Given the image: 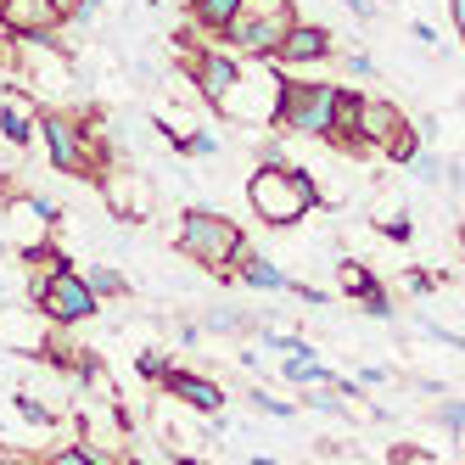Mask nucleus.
<instances>
[{"instance_id":"13","label":"nucleus","mask_w":465,"mask_h":465,"mask_svg":"<svg viewBox=\"0 0 465 465\" xmlns=\"http://www.w3.org/2000/svg\"><path fill=\"white\" fill-rule=\"evenodd\" d=\"M236 6H242V0H196V12H203V23H213V28H224L230 17H236Z\"/></svg>"},{"instance_id":"19","label":"nucleus","mask_w":465,"mask_h":465,"mask_svg":"<svg viewBox=\"0 0 465 465\" xmlns=\"http://www.w3.org/2000/svg\"><path fill=\"white\" fill-rule=\"evenodd\" d=\"M0 465H12V460H0Z\"/></svg>"},{"instance_id":"5","label":"nucleus","mask_w":465,"mask_h":465,"mask_svg":"<svg viewBox=\"0 0 465 465\" xmlns=\"http://www.w3.org/2000/svg\"><path fill=\"white\" fill-rule=\"evenodd\" d=\"M35 292H40V303H45L51 320H84V314H95V297H90V286H84L74 270H56V275L40 281Z\"/></svg>"},{"instance_id":"8","label":"nucleus","mask_w":465,"mask_h":465,"mask_svg":"<svg viewBox=\"0 0 465 465\" xmlns=\"http://www.w3.org/2000/svg\"><path fill=\"white\" fill-rule=\"evenodd\" d=\"M325 51H331L325 28H286V40H281V56L286 62H309V56H325Z\"/></svg>"},{"instance_id":"14","label":"nucleus","mask_w":465,"mask_h":465,"mask_svg":"<svg viewBox=\"0 0 465 465\" xmlns=\"http://www.w3.org/2000/svg\"><path fill=\"white\" fill-rule=\"evenodd\" d=\"M247 286H270V292H275V286H286V275L275 270V263H263V258H252V263H247Z\"/></svg>"},{"instance_id":"11","label":"nucleus","mask_w":465,"mask_h":465,"mask_svg":"<svg viewBox=\"0 0 465 465\" xmlns=\"http://www.w3.org/2000/svg\"><path fill=\"white\" fill-rule=\"evenodd\" d=\"M169 387H174V398H185V404H196V410H219L224 404V392L213 387V381H196V376H169Z\"/></svg>"},{"instance_id":"20","label":"nucleus","mask_w":465,"mask_h":465,"mask_svg":"<svg viewBox=\"0 0 465 465\" xmlns=\"http://www.w3.org/2000/svg\"><path fill=\"white\" fill-rule=\"evenodd\" d=\"M0 6H6V0H0Z\"/></svg>"},{"instance_id":"4","label":"nucleus","mask_w":465,"mask_h":465,"mask_svg":"<svg viewBox=\"0 0 465 465\" xmlns=\"http://www.w3.org/2000/svg\"><path fill=\"white\" fill-rule=\"evenodd\" d=\"M180 242H185L191 258H203V263H224V258L242 252V236L230 230V219H213V213H185Z\"/></svg>"},{"instance_id":"7","label":"nucleus","mask_w":465,"mask_h":465,"mask_svg":"<svg viewBox=\"0 0 465 465\" xmlns=\"http://www.w3.org/2000/svg\"><path fill=\"white\" fill-rule=\"evenodd\" d=\"M45 141H51V157H56V169H84V146H79V135L62 118H45Z\"/></svg>"},{"instance_id":"21","label":"nucleus","mask_w":465,"mask_h":465,"mask_svg":"<svg viewBox=\"0 0 465 465\" xmlns=\"http://www.w3.org/2000/svg\"><path fill=\"white\" fill-rule=\"evenodd\" d=\"M185 465H191V460H185Z\"/></svg>"},{"instance_id":"12","label":"nucleus","mask_w":465,"mask_h":465,"mask_svg":"<svg viewBox=\"0 0 465 465\" xmlns=\"http://www.w3.org/2000/svg\"><path fill=\"white\" fill-rule=\"evenodd\" d=\"M0 124H6V141H28V113H23V102H12V95H6V102H0Z\"/></svg>"},{"instance_id":"10","label":"nucleus","mask_w":465,"mask_h":465,"mask_svg":"<svg viewBox=\"0 0 465 465\" xmlns=\"http://www.w3.org/2000/svg\"><path fill=\"white\" fill-rule=\"evenodd\" d=\"M0 17H6V28H45L51 17H56V6L51 0H6V6H0Z\"/></svg>"},{"instance_id":"2","label":"nucleus","mask_w":465,"mask_h":465,"mask_svg":"<svg viewBox=\"0 0 465 465\" xmlns=\"http://www.w3.org/2000/svg\"><path fill=\"white\" fill-rule=\"evenodd\" d=\"M224 28H230V40L247 45V51H281L286 28H292V12H286V0H242L236 17Z\"/></svg>"},{"instance_id":"3","label":"nucleus","mask_w":465,"mask_h":465,"mask_svg":"<svg viewBox=\"0 0 465 465\" xmlns=\"http://www.w3.org/2000/svg\"><path fill=\"white\" fill-rule=\"evenodd\" d=\"M337 84H297L281 95V118L297 129V135H331L337 124Z\"/></svg>"},{"instance_id":"16","label":"nucleus","mask_w":465,"mask_h":465,"mask_svg":"<svg viewBox=\"0 0 465 465\" xmlns=\"http://www.w3.org/2000/svg\"><path fill=\"white\" fill-rule=\"evenodd\" d=\"M51 465H95V460H90V454H79V449H68V454H56Z\"/></svg>"},{"instance_id":"18","label":"nucleus","mask_w":465,"mask_h":465,"mask_svg":"<svg viewBox=\"0 0 465 465\" xmlns=\"http://www.w3.org/2000/svg\"><path fill=\"white\" fill-rule=\"evenodd\" d=\"M51 6H56V12H62V6H74V0H51Z\"/></svg>"},{"instance_id":"9","label":"nucleus","mask_w":465,"mask_h":465,"mask_svg":"<svg viewBox=\"0 0 465 465\" xmlns=\"http://www.w3.org/2000/svg\"><path fill=\"white\" fill-rule=\"evenodd\" d=\"M196 79H203L208 102H230V90H236V68H230L224 56H203L196 62Z\"/></svg>"},{"instance_id":"15","label":"nucleus","mask_w":465,"mask_h":465,"mask_svg":"<svg viewBox=\"0 0 465 465\" xmlns=\"http://www.w3.org/2000/svg\"><path fill=\"white\" fill-rule=\"evenodd\" d=\"M387 152H392L398 163H415V157H420V152H415V135H410V129H404V135H398V141H392Z\"/></svg>"},{"instance_id":"6","label":"nucleus","mask_w":465,"mask_h":465,"mask_svg":"<svg viewBox=\"0 0 465 465\" xmlns=\"http://www.w3.org/2000/svg\"><path fill=\"white\" fill-rule=\"evenodd\" d=\"M404 129H410V124H404V113H398V107H387V102H359V135L392 146Z\"/></svg>"},{"instance_id":"1","label":"nucleus","mask_w":465,"mask_h":465,"mask_svg":"<svg viewBox=\"0 0 465 465\" xmlns=\"http://www.w3.org/2000/svg\"><path fill=\"white\" fill-rule=\"evenodd\" d=\"M314 203V185L303 174H286V169H258L252 174V208L270 219V224H297Z\"/></svg>"},{"instance_id":"17","label":"nucleus","mask_w":465,"mask_h":465,"mask_svg":"<svg viewBox=\"0 0 465 465\" xmlns=\"http://www.w3.org/2000/svg\"><path fill=\"white\" fill-rule=\"evenodd\" d=\"M454 23H460V35H465V0H454Z\"/></svg>"}]
</instances>
